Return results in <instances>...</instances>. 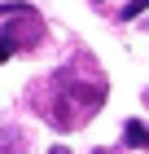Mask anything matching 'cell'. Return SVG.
Masks as SVG:
<instances>
[{
    "label": "cell",
    "mask_w": 149,
    "mask_h": 154,
    "mask_svg": "<svg viewBox=\"0 0 149 154\" xmlns=\"http://www.w3.org/2000/svg\"><path fill=\"white\" fill-rule=\"evenodd\" d=\"M57 88H61V106L53 110V119L70 123V119L88 115V110H101L105 106V84H79L75 75H57Z\"/></svg>",
    "instance_id": "6da1fadb"
},
{
    "label": "cell",
    "mask_w": 149,
    "mask_h": 154,
    "mask_svg": "<svg viewBox=\"0 0 149 154\" xmlns=\"http://www.w3.org/2000/svg\"><path fill=\"white\" fill-rule=\"evenodd\" d=\"M123 145L127 150H149V128L140 123V119H127L123 123Z\"/></svg>",
    "instance_id": "7a4b0ae2"
},
{
    "label": "cell",
    "mask_w": 149,
    "mask_h": 154,
    "mask_svg": "<svg viewBox=\"0 0 149 154\" xmlns=\"http://www.w3.org/2000/svg\"><path fill=\"white\" fill-rule=\"evenodd\" d=\"M31 5H26V0H9V5H0V22H4V18H31Z\"/></svg>",
    "instance_id": "3957f363"
},
{
    "label": "cell",
    "mask_w": 149,
    "mask_h": 154,
    "mask_svg": "<svg viewBox=\"0 0 149 154\" xmlns=\"http://www.w3.org/2000/svg\"><path fill=\"white\" fill-rule=\"evenodd\" d=\"M145 9H149V0H132V5L123 9V22H132V18H140Z\"/></svg>",
    "instance_id": "277c9868"
},
{
    "label": "cell",
    "mask_w": 149,
    "mask_h": 154,
    "mask_svg": "<svg viewBox=\"0 0 149 154\" xmlns=\"http://www.w3.org/2000/svg\"><path fill=\"white\" fill-rule=\"evenodd\" d=\"M9 53H13V44H9L4 35H0V62H9Z\"/></svg>",
    "instance_id": "5b68a950"
},
{
    "label": "cell",
    "mask_w": 149,
    "mask_h": 154,
    "mask_svg": "<svg viewBox=\"0 0 149 154\" xmlns=\"http://www.w3.org/2000/svg\"><path fill=\"white\" fill-rule=\"evenodd\" d=\"M48 154H70V150H66V145H53V150H48Z\"/></svg>",
    "instance_id": "8992f818"
},
{
    "label": "cell",
    "mask_w": 149,
    "mask_h": 154,
    "mask_svg": "<svg viewBox=\"0 0 149 154\" xmlns=\"http://www.w3.org/2000/svg\"><path fill=\"white\" fill-rule=\"evenodd\" d=\"M92 154H114V150H92Z\"/></svg>",
    "instance_id": "52a82bcc"
}]
</instances>
